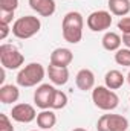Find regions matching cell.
<instances>
[{"mask_svg":"<svg viewBox=\"0 0 130 131\" xmlns=\"http://www.w3.org/2000/svg\"><path fill=\"white\" fill-rule=\"evenodd\" d=\"M83 28H84V18L78 11H70L63 17L61 21V34L67 43L77 44L83 38Z\"/></svg>","mask_w":130,"mask_h":131,"instance_id":"1","label":"cell"},{"mask_svg":"<svg viewBox=\"0 0 130 131\" xmlns=\"http://www.w3.org/2000/svg\"><path fill=\"white\" fill-rule=\"evenodd\" d=\"M41 29V21L38 17L35 15H25V17H20L17 18L14 23H12V35L20 38V40H28V38H32L34 35L40 32Z\"/></svg>","mask_w":130,"mask_h":131,"instance_id":"2","label":"cell"},{"mask_svg":"<svg viewBox=\"0 0 130 131\" xmlns=\"http://www.w3.org/2000/svg\"><path fill=\"white\" fill-rule=\"evenodd\" d=\"M44 75L46 70L40 63H29L18 72L15 79L20 87H34L44 79Z\"/></svg>","mask_w":130,"mask_h":131,"instance_id":"3","label":"cell"},{"mask_svg":"<svg viewBox=\"0 0 130 131\" xmlns=\"http://www.w3.org/2000/svg\"><path fill=\"white\" fill-rule=\"evenodd\" d=\"M92 101L95 104V107H98L103 111H112L119 105V98L118 95L107 89L106 85H98L94 87L92 90Z\"/></svg>","mask_w":130,"mask_h":131,"instance_id":"4","label":"cell"},{"mask_svg":"<svg viewBox=\"0 0 130 131\" xmlns=\"http://www.w3.org/2000/svg\"><path fill=\"white\" fill-rule=\"evenodd\" d=\"M0 63H2V67L8 70H15L23 66L25 57L15 46L3 43L0 46Z\"/></svg>","mask_w":130,"mask_h":131,"instance_id":"5","label":"cell"},{"mask_svg":"<svg viewBox=\"0 0 130 131\" xmlns=\"http://www.w3.org/2000/svg\"><path fill=\"white\" fill-rule=\"evenodd\" d=\"M129 121L121 114H103L97 122V131H127Z\"/></svg>","mask_w":130,"mask_h":131,"instance_id":"6","label":"cell"},{"mask_svg":"<svg viewBox=\"0 0 130 131\" xmlns=\"http://www.w3.org/2000/svg\"><path fill=\"white\" fill-rule=\"evenodd\" d=\"M112 23H113L112 14L109 11H103V9L94 11L92 14H89L87 20H86V25L92 32H104L112 26Z\"/></svg>","mask_w":130,"mask_h":131,"instance_id":"7","label":"cell"},{"mask_svg":"<svg viewBox=\"0 0 130 131\" xmlns=\"http://www.w3.org/2000/svg\"><path fill=\"white\" fill-rule=\"evenodd\" d=\"M55 87L51 84H40L34 93V102L40 110H49L55 93Z\"/></svg>","mask_w":130,"mask_h":131,"instance_id":"8","label":"cell"},{"mask_svg":"<svg viewBox=\"0 0 130 131\" xmlns=\"http://www.w3.org/2000/svg\"><path fill=\"white\" fill-rule=\"evenodd\" d=\"M37 111L31 104H15L11 110V117L20 124H29L37 119Z\"/></svg>","mask_w":130,"mask_h":131,"instance_id":"9","label":"cell"},{"mask_svg":"<svg viewBox=\"0 0 130 131\" xmlns=\"http://www.w3.org/2000/svg\"><path fill=\"white\" fill-rule=\"evenodd\" d=\"M73 61V53L70 49L67 47H57L52 50L51 53V63L52 66H58V67H67Z\"/></svg>","mask_w":130,"mask_h":131,"instance_id":"10","label":"cell"},{"mask_svg":"<svg viewBox=\"0 0 130 131\" xmlns=\"http://www.w3.org/2000/svg\"><path fill=\"white\" fill-rule=\"evenodd\" d=\"M28 3H29L31 9L35 11L41 17H51V15H54V12L57 9L55 0H28Z\"/></svg>","mask_w":130,"mask_h":131,"instance_id":"11","label":"cell"},{"mask_svg":"<svg viewBox=\"0 0 130 131\" xmlns=\"http://www.w3.org/2000/svg\"><path fill=\"white\" fill-rule=\"evenodd\" d=\"M75 84L80 90L87 92L95 87V75L90 69H81L75 76Z\"/></svg>","mask_w":130,"mask_h":131,"instance_id":"12","label":"cell"},{"mask_svg":"<svg viewBox=\"0 0 130 131\" xmlns=\"http://www.w3.org/2000/svg\"><path fill=\"white\" fill-rule=\"evenodd\" d=\"M48 76L52 84L55 85H64L69 81V69L67 67H58V66L49 64L48 67Z\"/></svg>","mask_w":130,"mask_h":131,"instance_id":"13","label":"cell"},{"mask_svg":"<svg viewBox=\"0 0 130 131\" xmlns=\"http://www.w3.org/2000/svg\"><path fill=\"white\" fill-rule=\"evenodd\" d=\"M20 98V90L17 85H12V84H3L0 87V102L8 105V104H12V102H17Z\"/></svg>","mask_w":130,"mask_h":131,"instance_id":"14","label":"cell"},{"mask_svg":"<svg viewBox=\"0 0 130 131\" xmlns=\"http://www.w3.org/2000/svg\"><path fill=\"white\" fill-rule=\"evenodd\" d=\"M124 81H126V78H124V75L119 72V70H109L107 73H106V76H104V84H106V87L107 89H110V90H118V89H121L123 85H124Z\"/></svg>","mask_w":130,"mask_h":131,"instance_id":"15","label":"cell"},{"mask_svg":"<svg viewBox=\"0 0 130 131\" xmlns=\"http://www.w3.org/2000/svg\"><path fill=\"white\" fill-rule=\"evenodd\" d=\"M55 124H57V116L51 108L49 110H41L37 114V125L41 130H51V128L55 127Z\"/></svg>","mask_w":130,"mask_h":131,"instance_id":"16","label":"cell"},{"mask_svg":"<svg viewBox=\"0 0 130 131\" xmlns=\"http://www.w3.org/2000/svg\"><path fill=\"white\" fill-rule=\"evenodd\" d=\"M101 44L106 50L109 52H116L118 49H121L123 44V37H119L116 32H106L101 38Z\"/></svg>","mask_w":130,"mask_h":131,"instance_id":"17","label":"cell"},{"mask_svg":"<svg viewBox=\"0 0 130 131\" xmlns=\"http://www.w3.org/2000/svg\"><path fill=\"white\" fill-rule=\"evenodd\" d=\"M109 11L113 15L126 17L130 12V0H109Z\"/></svg>","mask_w":130,"mask_h":131,"instance_id":"18","label":"cell"},{"mask_svg":"<svg viewBox=\"0 0 130 131\" xmlns=\"http://www.w3.org/2000/svg\"><path fill=\"white\" fill-rule=\"evenodd\" d=\"M66 105H67V95L64 92H61V90H55L51 110H61V108H64Z\"/></svg>","mask_w":130,"mask_h":131,"instance_id":"19","label":"cell"},{"mask_svg":"<svg viewBox=\"0 0 130 131\" xmlns=\"http://www.w3.org/2000/svg\"><path fill=\"white\" fill-rule=\"evenodd\" d=\"M115 63L123 67H130V49H118L115 53Z\"/></svg>","mask_w":130,"mask_h":131,"instance_id":"20","label":"cell"},{"mask_svg":"<svg viewBox=\"0 0 130 131\" xmlns=\"http://www.w3.org/2000/svg\"><path fill=\"white\" fill-rule=\"evenodd\" d=\"M17 8H18V0H0V11L15 12Z\"/></svg>","mask_w":130,"mask_h":131,"instance_id":"21","label":"cell"},{"mask_svg":"<svg viewBox=\"0 0 130 131\" xmlns=\"http://www.w3.org/2000/svg\"><path fill=\"white\" fill-rule=\"evenodd\" d=\"M0 131H14L12 122L8 117V114H0Z\"/></svg>","mask_w":130,"mask_h":131,"instance_id":"22","label":"cell"},{"mask_svg":"<svg viewBox=\"0 0 130 131\" xmlns=\"http://www.w3.org/2000/svg\"><path fill=\"white\" fill-rule=\"evenodd\" d=\"M118 29L123 34L130 32V17H121V20L118 21Z\"/></svg>","mask_w":130,"mask_h":131,"instance_id":"23","label":"cell"},{"mask_svg":"<svg viewBox=\"0 0 130 131\" xmlns=\"http://www.w3.org/2000/svg\"><path fill=\"white\" fill-rule=\"evenodd\" d=\"M14 18V12L11 11H0V23H5V25H9Z\"/></svg>","mask_w":130,"mask_h":131,"instance_id":"24","label":"cell"},{"mask_svg":"<svg viewBox=\"0 0 130 131\" xmlns=\"http://www.w3.org/2000/svg\"><path fill=\"white\" fill-rule=\"evenodd\" d=\"M0 29H2V32H0V40H5V38L8 37L9 31H12V28H9V25H5V23H0Z\"/></svg>","mask_w":130,"mask_h":131,"instance_id":"25","label":"cell"},{"mask_svg":"<svg viewBox=\"0 0 130 131\" xmlns=\"http://www.w3.org/2000/svg\"><path fill=\"white\" fill-rule=\"evenodd\" d=\"M123 44H124L127 49H130V32L129 34H123Z\"/></svg>","mask_w":130,"mask_h":131,"instance_id":"26","label":"cell"},{"mask_svg":"<svg viewBox=\"0 0 130 131\" xmlns=\"http://www.w3.org/2000/svg\"><path fill=\"white\" fill-rule=\"evenodd\" d=\"M72 131H87L86 128H81V127H78V128H73Z\"/></svg>","mask_w":130,"mask_h":131,"instance_id":"27","label":"cell"},{"mask_svg":"<svg viewBox=\"0 0 130 131\" xmlns=\"http://www.w3.org/2000/svg\"><path fill=\"white\" fill-rule=\"evenodd\" d=\"M127 81H129V84H130V70H129V75H127Z\"/></svg>","mask_w":130,"mask_h":131,"instance_id":"28","label":"cell"},{"mask_svg":"<svg viewBox=\"0 0 130 131\" xmlns=\"http://www.w3.org/2000/svg\"><path fill=\"white\" fill-rule=\"evenodd\" d=\"M32 131H37V130H32Z\"/></svg>","mask_w":130,"mask_h":131,"instance_id":"29","label":"cell"}]
</instances>
